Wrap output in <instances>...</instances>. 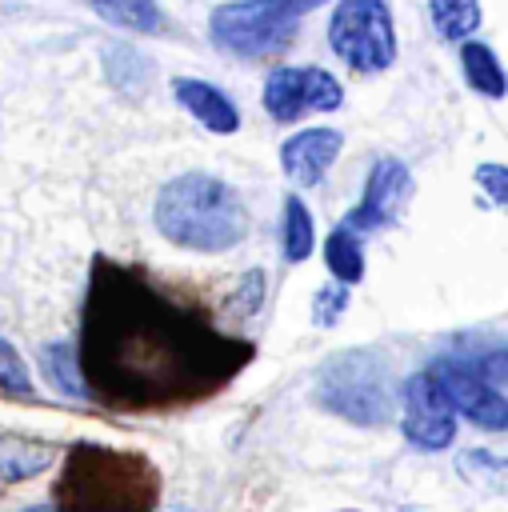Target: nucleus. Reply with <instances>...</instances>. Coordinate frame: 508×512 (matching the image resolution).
Masks as SVG:
<instances>
[{
    "instance_id": "nucleus-1",
    "label": "nucleus",
    "mask_w": 508,
    "mask_h": 512,
    "mask_svg": "<svg viewBox=\"0 0 508 512\" xmlns=\"http://www.w3.org/2000/svg\"><path fill=\"white\" fill-rule=\"evenodd\" d=\"M76 360L92 400L144 416L220 396L256 360V344L216 328L204 308L148 272L96 256Z\"/></svg>"
},
{
    "instance_id": "nucleus-2",
    "label": "nucleus",
    "mask_w": 508,
    "mask_h": 512,
    "mask_svg": "<svg viewBox=\"0 0 508 512\" xmlns=\"http://www.w3.org/2000/svg\"><path fill=\"white\" fill-rule=\"evenodd\" d=\"M160 484L164 476L144 452L80 440L52 480V512H156Z\"/></svg>"
},
{
    "instance_id": "nucleus-3",
    "label": "nucleus",
    "mask_w": 508,
    "mask_h": 512,
    "mask_svg": "<svg viewBox=\"0 0 508 512\" xmlns=\"http://www.w3.org/2000/svg\"><path fill=\"white\" fill-rule=\"evenodd\" d=\"M156 232L184 252H228L248 236V208L240 192L212 172L172 176L152 204Z\"/></svg>"
},
{
    "instance_id": "nucleus-4",
    "label": "nucleus",
    "mask_w": 508,
    "mask_h": 512,
    "mask_svg": "<svg viewBox=\"0 0 508 512\" xmlns=\"http://www.w3.org/2000/svg\"><path fill=\"white\" fill-rule=\"evenodd\" d=\"M304 12L292 0H228L208 16V40L240 60H272L288 52Z\"/></svg>"
},
{
    "instance_id": "nucleus-5",
    "label": "nucleus",
    "mask_w": 508,
    "mask_h": 512,
    "mask_svg": "<svg viewBox=\"0 0 508 512\" xmlns=\"http://www.w3.org/2000/svg\"><path fill=\"white\" fill-rule=\"evenodd\" d=\"M316 404L352 424H384L392 412L388 368L368 348L336 352L316 376Z\"/></svg>"
},
{
    "instance_id": "nucleus-6",
    "label": "nucleus",
    "mask_w": 508,
    "mask_h": 512,
    "mask_svg": "<svg viewBox=\"0 0 508 512\" xmlns=\"http://www.w3.org/2000/svg\"><path fill=\"white\" fill-rule=\"evenodd\" d=\"M328 48L360 76H376L396 60V28L384 0H340L328 20Z\"/></svg>"
},
{
    "instance_id": "nucleus-7",
    "label": "nucleus",
    "mask_w": 508,
    "mask_h": 512,
    "mask_svg": "<svg viewBox=\"0 0 508 512\" xmlns=\"http://www.w3.org/2000/svg\"><path fill=\"white\" fill-rule=\"evenodd\" d=\"M264 112L276 124H292L308 112H336L344 104V84L316 64H284L272 68L260 92Z\"/></svg>"
},
{
    "instance_id": "nucleus-8",
    "label": "nucleus",
    "mask_w": 508,
    "mask_h": 512,
    "mask_svg": "<svg viewBox=\"0 0 508 512\" xmlns=\"http://www.w3.org/2000/svg\"><path fill=\"white\" fill-rule=\"evenodd\" d=\"M400 428L404 440L420 452H444L456 440V408L428 368L412 372L400 388Z\"/></svg>"
},
{
    "instance_id": "nucleus-9",
    "label": "nucleus",
    "mask_w": 508,
    "mask_h": 512,
    "mask_svg": "<svg viewBox=\"0 0 508 512\" xmlns=\"http://www.w3.org/2000/svg\"><path fill=\"white\" fill-rule=\"evenodd\" d=\"M428 372L444 388L456 416H464L468 424H476L484 432H508V396L500 388H492L484 376H476L464 356H436L428 364Z\"/></svg>"
},
{
    "instance_id": "nucleus-10",
    "label": "nucleus",
    "mask_w": 508,
    "mask_h": 512,
    "mask_svg": "<svg viewBox=\"0 0 508 512\" xmlns=\"http://www.w3.org/2000/svg\"><path fill=\"white\" fill-rule=\"evenodd\" d=\"M408 200H412V172H408V164L396 160V156H380L368 168V180H364V192H360L356 208L340 224L360 232V236L376 232V228H388V224L400 220Z\"/></svg>"
},
{
    "instance_id": "nucleus-11",
    "label": "nucleus",
    "mask_w": 508,
    "mask_h": 512,
    "mask_svg": "<svg viewBox=\"0 0 508 512\" xmlns=\"http://www.w3.org/2000/svg\"><path fill=\"white\" fill-rule=\"evenodd\" d=\"M340 148H344V136L336 128H300L280 144V168L292 184L316 188L336 164Z\"/></svg>"
},
{
    "instance_id": "nucleus-12",
    "label": "nucleus",
    "mask_w": 508,
    "mask_h": 512,
    "mask_svg": "<svg viewBox=\"0 0 508 512\" xmlns=\"http://www.w3.org/2000/svg\"><path fill=\"white\" fill-rule=\"evenodd\" d=\"M172 100H176L196 124H204V128L216 132V136H232V132L240 128V108H236V100H232L224 88H216V84H208V80H200V76H172Z\"/></svg>"
},
{
    "instance_id": "nucleus-13",
    "label": "nucleus",
    "mask_w": 508,
    "mask_h": 512,
    "mask_svg": "<svg viewBox=\"0 0 508 512\" xmlns=\"http://www.w3.org/2000/svg\"><path fill=\"white\" fill-rule=\"evenodd\" d=\"M56 460V444L36 440L28 432H4L0 436V480L8 484H24L32 476H40L44 468H52Z\"/></svg>"
},
{
    "instance_id": "nucleus-14",
    "label": "nucleus",
    "mask_w": 508,
    "mask_h": 512,
    "mask_svg": "<svg viewBox=\"0 0 508 512\" xmlns=\"http://www.w3.org/2000/svg\"><path fill=\"white\" fill-rule=\"evenodd\" d=\"M84 4L116 28H128V32H140V36L168 32V16L156 0H84Z\"/></svg>"
},
{
    "instance_id": "nucleus-15",
    "label": "nucleus",
    "mask_w": 508,
    "mask_h": 512,
    "mask_svg": "<svg viewBox=\"0 0 508 512\" xmlns=\"http://www.w3.org/2000/svg\"><path fill=\"white\" fill-rule=\"evenodd\" d=\"M460 72L468 80L472 92L488 96V100H500L508 96V76H504V64L496 60V52L480 40H464L460 44Z\"/></svg>"
},
{
    "instance_id": "nucleus-16",
    "label": "nucleus",
    "mask_w": 508,
    "mask_h": 512,
    "mask_svg": "<svg viewBox=\"0 0 508 512\" xmlns=\"http://www.w3.org/2000/svg\"><path fill=\"white\" fill-rule=\"evenodd\" d=\"M316 248V228H312V212L300 196H284L280 208V256L284 264H304Z\"/></svg>"
},
{
    "instance_id": "nucleus-17",
    "label": "nucleus",
    "mask_w": 508,
    "mask_h": 512,
    "mask_svg": "<svg viewBox=\"0 0 508 512\" xmlns=\"http://www.w3.org/2000/svg\"><path fill=\"white\" fill-rule=\"evenodd\" d=\"M324 264L332 272L336 284H360L364 280V244H360V232L336 224L328 236H324Z\"/></svg>"
},
{
    "instance_id": "nucleus-18",
    "label": "nucleus",
    "mask_w": 508,
    "mask_h": 512,
    "mask_svg": "<svg viewBox=\"0 0 508 512\" xmlns=\"http://www.w3.org/2000/svg\"><path fill=\"white\" fill-rule=\"evenodd\" d=\"M40 372L44 380L60 392V396H72V400H92L88 388H84V376H80V360H76V348H68L64 340H52L40 348Z\"/></svg>"
},
{
    "instance_id": "nucleus-19",
    "label": "nucleus",
    "mask_w": 508,
    "mask_h": 512,
    "mask_svg": "<svg viewBox=\"0 0 508 512\" xmlns=\"http://www.w3.org/2000/svg\"><path fill=\"white\" fill-rule=\"evenodd\" d=\"M428 16L440 40L448 44H464L472 40V32L480 28V0H428Z\"/></svg>"
},
{
    "instance_id": "nucleus-20",
    "label": "nucleus",
    "mask_w": 508,
    "mask_h": 512,
    "mask_svg": "<svg viewBox=\"0 0 508 512\" xmlns=\"http://www.w3.org/2000/svg\"><path fill=\"white\" fill-rule=\"evenodd\" d=\"M456 472L488 492H508V460L504 456H492L484 448H468L460 460H456Z\"/></svg>"
},
{
    "instance_id": "nucleus-21",
    "label": "nucleus",
    "mask_w": 508,
    "mask_h": 512,
    "mask_svg": "<svg viewBox=\"0 0 508 512\" xmlns=\"http://www.w3.org/2000/svg\"><path fill=\"white\" fill-rule=\"evenodd\" d=\"M0 392H12V396H32V376H28V364L24 356L12 348V340L0 336Z\"/></svg>"
},
{
    "instance_id": "nucleus-22",
    "label": "nucleus",
    "mask_w": 508,
    "mask_h": 512,
    "mask_svg": "<svg viewBox=\"0 0 508 512\" xmlns=\"http://www.w3.org/2000/svg\"><path fill=\"white\" fill-rule=\"evenodd\" d=\"M348 308V284H324L316 296H312V320L320 324V328H332L336 320H340V312Z\"/></svg>"
},
{
    "instance_id": "nucleus-23",
    "label": "nucleus",
    "mask_w": 508,
    "mask_h": 512,
    "mask_svg": "<svg viewBox=\"0 0 508 512\" xmlns=\"http://www.w3.org/2000/svg\"><path fill=\"white\" fill-rule=\"evenodd\" d=\"M464 360H468L472 372L484 376L492 388L508 384V348H504V344H500V348H488V352H480V356H464Z\"/></svg>"
},
{
    "instance_id": "nucleus-24",
    "label": "nucleus",
    "mask_w": 508,
    "mask_h": 512,
    "mask_svg": "<svg viewBox=\"0 0 508 512\" xmlns=\"http://www.w3.org/2000/svg\"><path fill=\"white\" fill-rule=\"evenodd\" d=\"M476 184L484 188V196L496 204V208H504L508 212V164H480L476 168Z\"/></svg>"
},
{
    "instance_id": "nucleus-25",
    "label": "nucleus",
    "mask_w": 508,
    "mask_h": 512,
    "mask_svg": "<svg viewBox=\"0 0 508 512\" xmlns=\"http://www.w3.org/2000/svg\"><path fill=\"white\" fill-rule=\"evenodd\" d=\"M260 304H264V268H252V272H244L232 308H236L240 316H252V312H260Z\"/></svg>"
},
{
    "instance_id": "nucleus-26",
    "label": "nucleus",
    "mask_w": 508,
    "mask_h": 512,
    "mask_svg": "<svg viewBox=\"0 0 508 512\" xmlns=\"http://www.w3.org/2000/svg\"><path fill=\"white\" fill-rule=\"evenodd\" d=\"M300 12H312V8H320V4H328V0H292Z\"/></svg>"
},
{
    "instance_id": "nucleus-27",
    "label": "nucleus",
    "mask_w": 508,
    "mask_h": 512,
    "mask_svg": "<svg viewBox=\"0 0 508 512\" xmlns=\"http://www.w3.org/2000/svg\"><path fill=\"white\" fill-rule=\"evenodd\" d=\"M20 512H52V504H28V508H20Z\"/></svg>"
},
{
    "instance_id": "nucleus-28",
    "label": "nucleus",
    "mask_w": 508,
    "mask_h": 512,
    "mask_svg": "<svg viewBox=\"0 0 508 512\" xmlns=\"http://www.w3.org/2000/svg\"><path fill=\"white\" fill-rule=\"evenodd\" d=\"M168 512H188V508H168Z\"/></svg>"
},
{
    "instance_id": "nucleus-29",
    "label": "nucleus",
    "mask_w": 508,
    "mask_h": 512,
    "mask_svg": "<svg viewBox=\"0 0 508 512\" xmlns=\"http://www.w3.org/2000/svg\"><path fill=\"white\" fill-rule=\"evenodd\" d=\"M340 512H360V508H340Z\"/></svg>"
}]
</instances>
